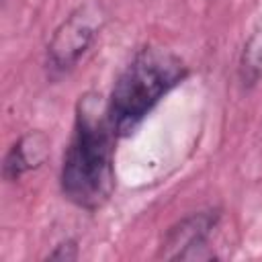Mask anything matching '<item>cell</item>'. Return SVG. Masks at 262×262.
I'll return each instance as SVG.
<instances>
[{
    "mask_svg": "<svg viewBox=\"0 0 262 262\" xmlns=\"http://www.w3.org/2000/svg\"><path fill=\"white\" fill-rule=\"evenodd\" d=\"M115 139L108 102L98 94L80 96L74 133L63 154L61 192L80 209H100L115 188Z\"/></svg>",
    "mask_w": 262,
    "mask_h": 262,
    "instance_id": "6da1fadb",
    "label": "cell"
},
{
    "mask_svg": "<svg viewBox=\"0 0 262 262\" xmlns=\"http://www.w3.org/2000/svg\"><path fill=\"white\" fill-rule=\"evenodd\" d=\"M186 76L188 66L176 53L160 47L141 49L121 72L108 98V117L117 137L131 133Z\"/></svg>",
    "mask_w": 262,
    "mask_h": 262,
    "instance_id": "7a4b0ae2",
    "label": "cell"
},
{
    "mask_svg": "<svg viewBox=\"0 0 262 262\" xmlns=\"http://www.w3.org/2000/svg\"><path fill=\"white\" fill-rule=\"evenodd\" d=\"M104 25V10L100 2L90 0L78 6L53 33L47 45L49 70L63 74L72 70L80 57L90 49L96 35Z\"/></svg>",
    "mask_w": 262,
    "mask_h": 262,
    "instance_id": "3957f363",
    "label": "cell"
},
{
    "mask_svg": "<svg viewBox=\"0 0 262 262\" xmlns=\"http://www.w3.org/2000/svg\"><path fill=\"white\" fill-rule=\"evenodd\" d=\"M221 213L217 209H207V211H196L174 223L160 246V258L168 260H194L203 258L199 250L207 248L209 235L219 223Z\"/></svg>",
    "mask_w": 262,
    "mask_h": 262,
    "instance_id": "277c9868",
    "label": "cell"
},
{
    "mask_svg": "<svg viewBox=\"0 0 262 262\" xmlns=\"http://www.w3.org/2000/svg\"><path fill=\"white\" fill-rule=\"evenodd\" d=\"M49 154V139L41 131H33L23 135L14 145L8 149L4 158V178L6 180H18L29 170L39 168Z\"/></svg>",
    "mask_w": 262,
    "mask_h": 262,
    "instance_id": "5b68a950",
    "label": "cell"
},
{
    "mask_svg": "<svg viewBox=\"0 0 262 262\" xmlns=\"http://www.w3.org/2000/svg\"><path fill=\"white\" fill-rule=\"evenodd\" d=\"M237 74L246 88L256 86L262 80V27L256 29L244 43Z\"/></svg>",
    "mask_w": 262,
    "mask_h": 262,
    "instance_id": "8992f818",
    "label": "cell"
},
{
    "mask_svg": "<svg viewBox=\"0 0 262 262\" xmlns=\"http://www.w3.org/2000/svg\"><path fill=\"white\" fill-rule=\"evenodd\" d=\"M47 258H51V260H76L78 258V246L72 239L61 242L59 246H55V250Z\"/></svg>",
    "mask_w": 262,
    "mask_h": 262,
    "instance_id": "52a82bcc",
    "label": "cell"
}]
</instances>
